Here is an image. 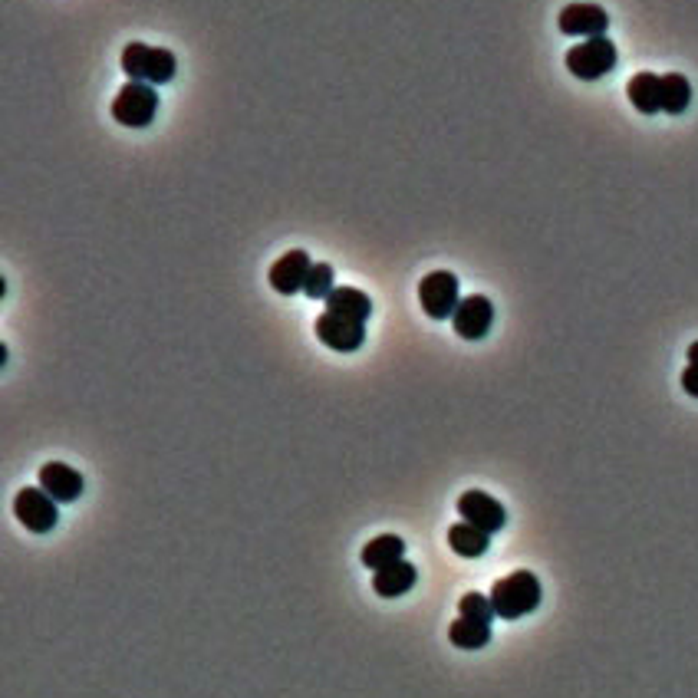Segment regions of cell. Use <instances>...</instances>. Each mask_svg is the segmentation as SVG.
Wrapping results in <instances>:
<instances>
[{
    "mask_svg": "<svg viewBox=\"0 0 698 698\" xmlns=\"http://www.w3.org/2000/svg\"><path fill=\"white\" fill-rule=\"evenodd\" d=\"M458 616H465V619H478V623H488L491 626V619H494V606H491V596H484V593H465L458 600Z\"/></svg>",
    "mask_w": 698,
    "mask_h": 698,
    "instance_id": "20",
    "label": "cell"
},
{
    "mask_svg": "<svg viewBox=\"0 0 698 698\" xmlns=\"http://www.w3.org/2000/svg\"><path fill=\"white\" fill-rule=\"evenodd\" d=\"M40 488L47 491L56 504H70L83 494V475L73 465L50 461V465L40 468Z\"/></svg>",
    "mask_w": 698,
    "mask_h": 698,
    "instance_id": "12",
    "label": "cell"
},
{
    "mask_svg": "<svg viewBox=\"0 0 698 698\" xmlns=\"http://www.w3.org/2000/svg\"><path fill=\"white\" fill-rule=\"evenodd\" d=\"M560 33L567 37H606V27H610V17H606L603 7L596 4H570L560 10V20H557Z\"/></svg>",
    "mask_w": 698,
    "mask_h": 698,
    "instance_id": "10",
    "label": "cell"
},
{
    "mask_svg": "<svg viewBox=\"0 0 698 698\" xmlns=\"http://www.w3.org/2000/svg\"><path fill=\"white\" fill-rule=\"evenodd\" d=\"M419 303L432 320H448L458 310V277L452 270H432L419 280Z\"/></svg>",
    "mask_w": 698,
    "mask_h": 698,
    "instance_id": "5",
    "label": "cell"
},
{
    "mask_svg": "<svg viewBox=\"0 0 698 698\" xmlns=\"http://www.w3.org/2000/svg\"><path fill=\"white\" fill-rule=\"evenodd\" d=\"M491 323H494V303L481 294H471V297L461 300L455 317H452V326L461 340H484L491 330Z\"/></svg>",
    "mask_w": 698,
    "mask_h": 698,
    "instance_id": "8",
    "label": "cell"
},
{
    "mask_svg": "<svg viewBox=\"0 0 698 698\" xmlns=\"http://www.w3.org/2000/svg\"><path fill=\"white\" fill-rule=\"evenodd\" d=\"M448 547L455 550L458 557H468V560H475V557H484L488 554V547H491V534H484L478 531V527H471V524H452L448 527Z\"/></svg>",
    "mask_w": 698,
    "mask_h": 698,
    "instance_id": "17",
    "label": "cell"
},
{
    "mask_svg": "<svg viewBox=\"0 0 698 698\" xmlns=\"http://www.w3.org/2000/svg\"><path fill=\"white\" fill-rule=\"evenodd\" d=\"M458 514L465 517V524L478 527L484 534H498L508 524V511L498 498H491L488 491H465L458 498Z\"/></svg>",
    "mask_w": 698,
    "mask_h": 698,
    "instance_id": "7",
    "label": "cell"
},
{
    "mask_svg": "<svg viewBox=\"0 0 698 698\" xmlns=\"http://www.w3.org/2000/svg\"><path fill=\"white\" fill-rule=\"evenodd\" d=\"M359 557H363V567L366 570H373V573L376 570H386V567L399 564V560L405 557V540L396 537V534H379V537L369 540Z\"/></svg>",
    "mask_w": 698,
    "mask_h": 698,
    "instance_id": "15",
    "label": "cell"
},
{
    "mask_svg": "<svg viewBox=\"0 0 698 698\" xmlns=\"http://www.w3.org/2000/svg\"><path fill=\"white\" fill-rule=\"evenodd\" d=\"M317 340L323 346L336 349V353H356L366 340V323H353V320L333 317V313H323L317 320Z\"/></svg>",
    "mask_w": 698,
    "mask_h": 698,
    "instance_id": "11",
    "label": "cell"
},
{
    "mask_svg": "<svg viewBox=\"0 0 698 698\" xmlns=\"http://www.w3.org/2000/svg\"><path fill=\"white\" fill-rule=\"evenodd\" d=\"M323 303H326V313L343 317V320H353V323H366L369 313H373V300H369L363 290H356V287H336Z\"/></svg>",
    "mask_w": 698,
    "mask_h": 698,
    "instance_id": "13",
    "label": "cell"
},
{
    "mask_svg": "<svg viewBox=\"0 0 698 698\" xmlns=\"http://www.w3.org/2000/svg\"><path fill=\"white\" fill-rule=\"evenodd\" d=\"M159 112V96H155V86L149 83H126L112 99V119L119 126L129 129H145Z\"/></svg>",
    "mask_w": 698,
    "mask_h": 698,
    "instance_id": "3",
    "label": "cell"
},
{
    "mask_svg": "<svg viewBox=\"0 0 698 698\" xmlns=\"http://www.w3.org/2000/svg\"><path fill=\"white\" fill-rule=\"evenodd\" d=\"M689 363H692V366H698V343H692V346H689Z\"/></svg>",
    "mask_w": 698,
    "mask_h": 698,
    "instance_id": "23",
    "label": "cell"
},
{
    "mask_svg": "<svg viewBox=\"0 0 698 698\" xmlns=\"http://www.w3.org/2000/svg\"><path fill=\"white\" fill-rule=\"evenodd\" d=\"M415 580H419V570H415L409 560H399V564L373 573V590L379 596H386V600H392V596L409 593L415 587Z\"/></svg>",
    "mask_w": 698,
    "mask_h": 698,
    "instance_id": "16",
    "label": "cell"
},
{
    "mask_svg": "<svg viewBox=\"0 0 698 698\" xmlns=\"http://www.w3.org/2000/svg\"><path fill=\"white\" fill-rule=\"evenodd\" d=\"M310 270H313V261H310L307 251H287L284 257H277L267 277H270V287H274L277 294L294 297L303 290V284H307Z\"/></svg>",
    "mask_w": 698,
    "mask_h": 698,
    "instance_id": "9",
    "label": "cell"
},
{
    "mask_svg": "<svg viewBox=\"0 0 698 698\" xmlns=\"http://www.w3.org/2000/svg\"><path fill=\"white\" fill-rule=\"evenodd\" d=\"M616 66V43L610 37H593L583 40L577 47L567 50V70L577 76V80H600Z\"/></svg>",
    "mask_w": 698,
    "mask_h": 698,
    "instance_id": "4",
    "label": "cell"
},
{
    "mask_svg": "<svg viewBox=\"0 0 698 698\" xmlns=\"http://www.w3.org/2000/svg\"><path fill=\"white\" fill-rule=\"evenodd\" d=\"M682 389L689 392L692 399H698V366L689 363V366L682 369Z\"/></svg>",
    "mask_w": 698,
    "mask_h": 698,
    "instance_id": "22",
    "label": "cell"
},
{
    "mask_svg": "<svg viewBox=\"0 0 698 698\" xmlns=\"http://www.w3.org/2000/svg\"><path fill=\"white\" fill-rule=\"evenodd\" d=\"M692 103V83L682 73H666L662 76V112L669 116H682Z\"/></svg>",
    "mask_w": 698,
    "mask_h": 698,
    "instance_id": "19",
    "label": "cell"
},
{
    "mask_svg": "<svg viewBox=\"0 0 698 698\" xmlns=\"http://www.w3.org/2000/svg\"><path fill=\"white\" fill-rule=\"evenodd\" d=\"M333 267L330 264H313L307 284H303V294H307L310 300H326L333 294Z\"/></svg>",
    "mask_w": 698,
    "mask_h": 698,
    "instance_id": "21",
    "label": "cell"
},
{
    "mask_svg": "<svg viewBox=\"0 0 698 698\" xmlns=\"http://www.w3.org/2000/svg\"><path fill=\"white\" fill-rule=\"evenodd\" d=\"M122 73L129 76V83L165 86L175 80L178 60L172 50L149 47V43H129V47L122 50Z\"/></svg>",
    "mask_w": 698,
    "mask_h": 698,
    "instance_id": "2",
    "label": "cell"
},
{
    "mask_svg": "<svg viewBox=\"0 0 698 698\" xmlns=\"http://www.w3.org/2000/svg\"><path fill=\"white\" fill-rule=\"evenodd\" d=\"M14 514H17V521L24 524L30 534H50L53 527H56V521H60L56 501H53L43 488H24V491H17V498H14Z\"/></svg>",
    "mask_w": 698,
    "mask_h": 698,
    "instance_id": "6",
    "label": "cell"
},
{
    "mask_svg": "<svg viewBox=\"0 0 698 698\" xmlns=\"http://www.w3.org/2000/svg\"><path fill=\"white\" fill-rule=\"evenodd\" d=\"M626 96H629V103L636 106V112L656 116V112H662V76L636 73L626 86Z\"/></svg>",
    "mask_w": 698,
    "mask_h": 698,
    "instance_id": "14",
    "label": "cell"
},
{
    "mask_svg": "<svg viewBox=\"0 0 698 698\" xmlns=\"http://www.w3.org/2000/svg\"><path fill=\"white\" fill-rule=\"evenodd\" d=\"M448 639H452V646H458V649L475 652V649H484V646L491 643V626L488 623H478V619L458 616L455 623L448 626Z\"/></svg>",
    "mask_w": 698,
    "mask_h": 698,
    "instance_id": "18",
    "label": "cell"
},
{
    "mask_svg": "<svg viewBox=\"0 0 698 698\" xmlns=\"http://www.w3.org/2000/svg\"><path fill=\"white\" fill-rule=\"evenodd\" d=\"M488 596H491L494 616L521 619V616L537 610L544 590H540V580L534 577L531 570H514L511 577H501L498 583H494Z\"/></svg>",
    "mask_w": 698,
    "mask_h": 698,
    "instance_id": "1",
    "label": "cell"
}]
</instances>
